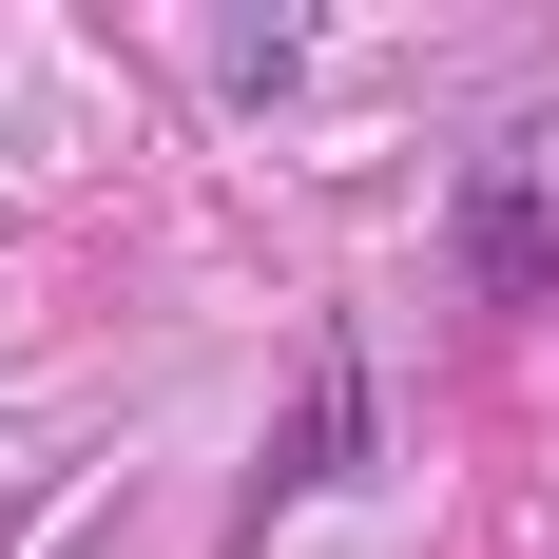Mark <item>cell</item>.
Returning a JSON list of instances; mask_svg holds the SVG:
<instances>
[{
    "instance_id": "6da1fadb",
    "label": "cell",
    "mask_w": 559,
    "mask_h": 559,
    "mask_svg": "<svg viewBox=\"0 0 559 559\" xmlns=\"http://www.w3.org/2000/svg\"><path fill=\"white\" fill-rule=\"evenodd\" d=\"M367 425H386V405H367V367H347V347H309V405H289V444H271V483H251V502H329L347 463H367Z\"/></svg>"
},
{
    "instance_id": "7a4b0ae2",
    "label": "cell",
    "mask_w": 559,
    "mask_h": 559,
    "mask_svg": "<svg viewBox=\"0 0 559 559\" xmlns=\"http://www.w3.org/2000/svg\"><path fill=\"white\" fill-rule=\"evenodd\" d=\"M463 271H483V289H540V271H559V213L483 193V213H463Z\"/></svg>"
},
{
    "instance_id": "3957f363",
    "label": "cell",
    "mask_w": 559,
    "mask_h": 559,
    "mask_svg": "<svg viewBox=\"0 0 559 559\" xmlns=\"http://www.w3.org/2000/svg\"><path fill=\"white\" fill-rule=\"evenodd\" d=\"M289 39H309V20H289V0H251V20H213V39H193V58H213L231 97H271V78H289Z\"/></svg>"
}]
</instances>
